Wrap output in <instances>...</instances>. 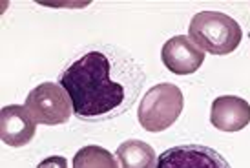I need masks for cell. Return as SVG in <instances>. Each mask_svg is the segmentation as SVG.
I'll use <instances>...</instances> for the list:
<instances>
[{"label":"cell","mask_w":250,"mask_h":168,"mask_svg":"<svg viewBox=\"0 0 250 168\" xmlns=\"http://www.w3.org/2000/svg\"><path fill=\"white\" fill-rule=\"evenodd\" d=\"M188 37L210 55H230L243 39V29L232 17L221 11H201L188 26Z\"/></svg>","instance_id":"7a4b0ae2"},{"label":"cell","mask_w":250,"mask_h":168,"mask_svg":"<svg viewBox=\"0 0 250 168\" xmlns=\"http://www.w3.org/2000/svg\"><path fill=\"white\" fill-rule=\"evenodd\" d=\"M210 123L221 132H239L250 125V103L237 95H221L210 108Z\"/></svg>","instance_id":"ba28073f"},{"label":"cell","mask_w":250,"mask_h":168,"mask_svg":"<svg viewBox=\"0 0 250 168\" xmlns=\"http://www.w3.org/2000/svg\"><path fill=\"white\" fill-rule=\"evenodd\" d=\"M115 155L121 168H155L159 159L153 147L139 139H128L119 145Z\"/></svg>","instance_id":"9c48e42d"},{"label":"cell","mask_w":250,"mask_h":168,"mask_svg":"<svg viewBox=\"0 0 250 168\" xmlns=\"http://www.w3.org/2000/svg\"><path fill=\"white\" fill-rule=\"evenodd\" d=\"M73 168H119L115 155L99 145L81 148L73 157Z\"/></svg>","instance_id":"30bf717a"},{"label":"cell","mask_w":250,"mask_h":168,"mask_svg":"<svg viewBox=\"0 0 250 168\" xmlns=\"http://www.w3.org/2000/svg\"><path fill=\"white\" fill-rule=\"evenodd\" d=\"M24 106L35 123L46 126L64 125L73 113L70 95L61 84L55 83H42L35 86L28 93Z\"/></svg>","instance_id":"277c9868"},{"label":"cell","mask_w":250,"mask_h":168,"mask_svg":"<svg viewBox=\"0 0 250 168\" xmlns=\"http://www.w3.org/2000/svg\"><path fill=\"white\" fill-rule=\"evenodd\" d=\"M185 106L183 91L170 83H161L152 86L145 93L137 110L139 125L146 132L159 133L175 125Z\"/></svg>","instance_id":"3957f363"},{"label":"cell","mask_w":250,"mask_h":168,"mask_svg":"<svg viewBox=\"0 0 250 168\" xmlns=\"http://www.w3.org/2000/svg\"><path fill=\"white\" fill-rule=\"evenodd\" d=\"M155 168H232L214 148L205 145H179L168 148L157 159Z\"/></svg>","instance_id":"5b68a950"},{"label":"cell","mask_w":250,"mask_h":168,"mask_svg":"<svg viewBox=\"0 0 250 168\" xmlns=\"http://www.w3.org/2000/svg\"><path fill=\"white\" fill-rule=\"evenodd\" d=\"M161 61L175 75H192L205 63V51L197 48L190 37L177 35L163 44Z\"/></svg>","instance_id":"8992f818"},{"label":"cell","mask_w":250,"mask_h":168,"mask_svg":"<svg viewBox=\"0 0 250 168\" xmlns=\"http://www.w3.org/2000/svg\"><path fill=\"white\" fill-rule=\"evenodd\" d=\"M37 168H68V161L62 155H49L44 161L39 163Z\"/></svg>","instance_id":"8fae6325"},{"label":"cell","mask_w":250,"mask_h":168,"mask_svg":"<svg viewBox=\"0 0 250 168\" xmlns=\"http://www.w3.org/2000/svg\"><path fill=\"white\" fill-rule=\"evenodd\" d=\"M145 73L123 51L90 49L59 79L73 113L84 121L113 119L126 112L143 88Z\"/></svg>","instance_id":"6da1fadb"},{"label":"cell","mask_w":250,"mask_h":168,"mask_svg":"<svg viewBox=\"0 0 250 168\" xmlns=\"http://www.w3.org/2000/svg\"><path fill=\"white\" fill-rule=\"evenodd\" d=\"M37 132L35 119L26 106L7 105L0 110V137L7 147L21 148L29 145Z\"/></svg>","instance_id":"52a82bcc"}]
</instances>
